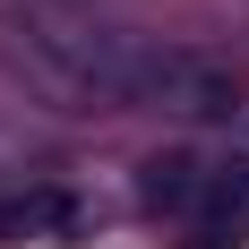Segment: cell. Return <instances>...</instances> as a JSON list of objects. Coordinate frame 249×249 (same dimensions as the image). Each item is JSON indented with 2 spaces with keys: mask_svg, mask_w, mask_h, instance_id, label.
<instances>
[{
  "mask_svg": "<svg viewBox=\"0 0 249 249\" xmlns=\"http://www.w3.org/2000/svg\"><path fill=\"white\" fill-rule=\"evenodd\" d=\"M0 60L26 95H43L52 112H121L138 86V43L121 26H95L60 9V0H26L0 18Z\"/></svg>",
  "mask_w": 249,
  "mask_h": 249,
  "instance_id": "obj_1",
  "label": "cell"
},
{
  "mask_svg": "<svg viewBox=\"0 0 249 249\" xmlns=\"http://www.w3.org/2000/svg\"><path fill=\"white\" fill-rule=\"evenodd\" d=\"M129 103H155L172 121H241V69L198 43H138Z\"/></svg>",
  "mask_w": 249,
  "mask_h": 249,
  "instance_id": "obj_2",
  "label": "cell"
},
{
  "mask_svg": "<svg viewBox=\"0 0 249 249\" xmlns=\"http://www.w3.org/2000/svg\"><path fill=\"white\" fill-rule=\"evenodd\" d=\"M189 224H198V249H224L232 224H249V155L206 163V189H198V206H189Z\"/></svg>",
  "mask_w": 249,
  "mask_h": 249,
  "instance_id": "obj_3",
  "label": "cell"
},
{
  "mask_svg": "<svg viewBox=\"0 0 249 249\" xmlns=\"http://www.w3.org/2000/svg\"><path fill=\"white\" fill-rule=\"evenodd\" d=\"M198 189H206V163L189 146H163V155L138 163V206H155V215H189Z\"/></svg>",
  "mask_w": 249,
  "mask_h": 249,
  "instance_id": "obj_4",
  "label": "cell"
}]
</instances>
